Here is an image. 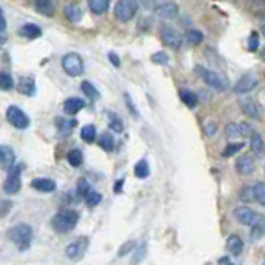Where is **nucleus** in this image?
Masks as SVG:
<instances>
[{
	"mask_svg": "<svg viewBox=\"0 0 265 265\" xmlns=\"http://www.w3.org/2000/svg\"><path fill=\"white\" fill-rule=\"evenodd\" d=\"M87 249H88V238L87 237H80L75 242L67 245V247H65V255L70 258V260H80V258L85 255Z\"/></svg>",
	"mask_w": 265,
	"mask_h": 265,
	"instance_id": "11",
	"label": "nucleus"
},
{
	"mask_svg": "<svg viewBox=\"0 0 265 265\" xmlns=\"http://www.w3.org/2000/svg\"><path fill=\"white\" fill-rule=\"evenodd\" d=\"M85 107V102L79 97H68L65 102H64V112L67 115H75V113H79L80 110H84Z\"/></svg>",
	"mask_w": 265,
	"mask_h": 265,
	"instance_id": "19",
	"label": "nucleus"
},
{
	"mask_svg": "<svg viewBox=\"0 0 265 265\" xmlns=\"http://www.w3.org/2000/svg\"><path fill=\"white\" fill-rule=\"evenodd\" d=\"M145 249H147V245H145V244H142L140 247H138V250H137L138 255H137V258H134V260H132V265H137L145 257Z\"/></svg>",
	"mask_w": 265,
	"mask_h": 265,
	"instance_id": "46",
	"label": "nucleus"
},
{
	"mask_svg": "<svg viewBox=\"0 0 265 265\" xmlns=\"http://www.w3.org/2000/svg\"><path fill=\"white\" fill-rule=\"evenodd\" d=\"M152 62H154V64H159V65H168L170 57L165 52H155L152 55Z\"/></svg>",
	"mask_w": 265,
	"mask_h": 265,
	"instance_id": "42",
	"label": "nucleus"
},
{
	"mask_svg": "<svg viewBox=\"0 0 265 265\" xmlns=\"http://www.w3.org/2000/svg\"><path fill=\"white\" fill-rule=\"evenodd\" d=\"M5 42H7V35L0 32V45H2V43H5Z\"/></svg>",
	"mask_w": 265,
	"mask_h": 265,
	"instance_id": "52",
	"label": "nucleus"
},
{
	"mask_svg": "<svg viewBox=\"0 0 265 265\" xmlns=\"http://www.w3.org/2000/svg\"><path fill=\"white\" fill-rule=\"evenodd\" d=\"M62 68L68 77H80L84 74V59L75 52L67 54L62 57Z\"/></svg>",
	"mask_w": 265,
	"mask_h": 265,
	"instance_id": "3",
	"label": "nucleus"
},
{
	"mask_svg": "<svg viewBox=\"0 0 265 265\" xmlns=\"http://www.w3.org/2000/svg\"><path fill=\"white\" fill-rule=\"evenodd\" d=\"M17 90L20 92L22 95L34 97L35 92H37V85H35L34 77H22L17 84Z\"/></svg>",
	"mask_w": 265,
	"mask_h": 265,
	"instance_id": "16",
	"label": "nucleus"
},
{
	"mask_svg": "<svg viewBox=\"0 0 265 265\" xmlns=\"http://www.w3.org/2000/svg\"><path fill=\"white\" fill-rule=\"evenodd\" d=\"M79 212L74 209H64L60 212H57L55 215L50 220V225L52 229L59 233H68L72 232L79 224Z\"/></svg>",
	"mask_w": 265,
	"mask_h": 265,
	"instance_id": "1",
	"label": "nucleus"
},
{
	"mask_svg": "<svg viewBox=\"0 0 265 265\" xmlns=\"http://www.w3.org/2000/svg\"><path fill=\"white\" fill-rule=\"evenodd\" d=\"M124 99H125V104H127V109H129V112H130V115H134V117H140V112H138V109L135 107V104L132 102L130 93L125 92V93H124Z\"/></svg>",
	"mask_w": 265,
	"mask_h": 265,
	"instance_id": "41",
	"label": "nucleus"
},
{
	"mask_svg": "<svg viewBox=\"0 0 265 265\" xmlns=\"http://www.w3.org/2000/svg\"><path fill=\"white\" fill-rule=\"evenodd\" d=\"M233 217H235L238 222L244 224V225H249V227H255L258 224H263V217L260 213H257L255 210H252L250 207H237L233 210Z\"/></svg>",
	"mask_w": 265,
	"mask_h": 265,
	"instance_id": "6",
	"label": "nucleus"
},
{
	"mask_svg": "<svg viewBox=\"0 0 265 265\" xmlns=\"http://www.w3.org/2000/svg\"><path fill=\"white\" fill-rule=\"evenodd\" d=\"M85 204H87V207H95V205H99L100 202H102V194L100 192H93V190H90L87 195H85Z\"/></svg>",
	"mask_w": 265,
	"mask_h": 265,
	"instance_id": "37",
	"label": "nucleus"
},
{
	"mask_svg": "<svg viewBox=\"0 0 265 265\" xmlns=\"http://www.w3.org/2000/svg\"><path fill=\"white\" fill-rule=\"evenodd\" d=\"M135 247H137V244L134 240H129V242H125L121 249H118V257H125V255H129L130 252H135Z\"/></svg>",
	"mask_w": 265,
	"mask_h": 265,
	"instance_id": "39",
	"label": "nucleus"
},
{
	"mask_svg": "<svg viewBox=\"0 0 265 265\" xmlns=\"http://www.w3.org/2000/svg\"><path fill=\"white\" fill-rule=\"evenodd\" d=\"M99 145H100V149L105 150V152H112V150L115 149V140H113L112 134L105 132V134L99 137Z\"/></svg>",
	"mask_w": 265,
	"mask_h": 265,
	"instance_id": "29",
	"label": "nucleus"
},
{
	"mask_svg": "<svg viewBox=\"0 0 265 265\" xmlns=\"http://www.w3.org/2000/svg\"><path fill=\"white\" fill-rule=\"evenodd\" d=\"M7 121H9V124L12 125V127H15L18 130L29 129V125H30L29 115L17 105H10L7 109Z\"/></svg>",
	"mask_w": 265,
	"mask_h": 265,
	"instance_id": "7",
	"label": "nucleus"
},
{
	"mask_svg": "<svg viewBox=\"0 0 265 265\" xmlns=\"http://www.w3.org/2000/svg\"><path fill=\"white\" fill-rule=\"evenodd\" d=\"M235 170L240 175H250L255 170V159L252 155H242L235 162Z\"/></svg>",
	"mask_w": 265,
	"mask_h": 265,
	"instance_id": "13",
	"label": "nucleus"
},
{
	"mask_svg": "<svg viewBox=\"0 0 265 265\" xmlns=\"http://www.w3.org/2000/svg\"><path fill=\"white\" fill-rule=\"evenodd\" d=\"M34 9L39 12L40 15H45V17H52L55 14V5L54 2H50V0H37V2H34Z\"/></svg>",
	"mask_w": 265,
	"mask_h": 265,
	"instance_id": "25",
	"label": "nucleus"
},
{
	"mask_svg": "<svg viewBox=\"0 0 265 265\" xmlns=\"http://www.w3.org/2000/svg\"><path fill=\"white\" fill-rule=\"evenodd\" d=\"M238 199L244 202H254V190H252V185L244 187L240 192H238Z\"/></svg>",
	"mask_w": 265,
	"mask_h": 265,
	"instance_id": "43",
	"label": "nucleus"
},
{
	"mask_svg": "<svg viewBox=\"0 0 265 265\" xmlns=\"http://www.w3.org/2000/svg\"><path fill=\"white\" fill-rule=\"evenodd\" d=\"M107 124H109V129L112 132H117V134L124 132V121L115 112H107Z\"/></svg>",
	"mask_w": 265,
	"mask_h": 265,
	"instance_id": "23",
	"label": "nucleus"
},
{
	"mask_svg": "<svg viewBox=\"0 0 265 265\" xmlns=\"http://www.w3.org/2000/svg\"><path fill=\"white\" fill-rule=\"evenodd\" d=\"M87 5L92 14H95V15H105L110 9L109 0H88Z\"/></svg>",
	"mask_w": 265,
	"mask_h": 265,
	"instance_id": "21",
	"label": "nucleus"
},
{
	"mask_svg": "<svg viewBox=\"0 0 265 265\" xmlns=\"http://www.w3.org/2000/svg\"><path fill=\"white\" fill-rule=\"evenodd\" d=\"M95 137H97V129L95 125H84L80 130V138L87 143H93L95 142Z\"/></svg>",
	"mask_w": 265,
	"mask_h": 265,
	"instance_id": "28",
	"label": "nucleus"
},
{
	"mask_svg": "<svg viewBox=\"0 0 265 265\" xmlns=\"http://www.w3.org/2000/svg\"><path fill=\"white\" fill-rule=\"evenodd\" d=\"M227 247H229L232 255L238 257L244 252V240L238 235L233 233V235H229V238H227Z\"/></svg>",
	"mask_w": 265,
	"mask_h": 265,
	"instance_id": "24",
	"label": "nucleus"
},
{
	"mask_svg": "<svg viewBox=\"0 0 265 265\" xmlns=\"http://www.w3.org/2000/svg\"><path fill=\"white\" fill-rule=\"evenodd\" d=\"M137 10H138V4L134 2V0H121V2L115 4V14L117 20L121 22H130L132 18L137 15Z\"/></svg>",
	"mask_w": 265,
	"mask_h": 265,
	"instance_id": "5",
	"label": "nucleus"
},
{
	"mask_svg": "<svg viewBox=\"0 0 265 265\" xmlns=\"http://www.w3.org/2000/svg\"><path fill=\"white\" fill-rule=\"evenodd\" d=\"M5 30H7V20H5V15L4 12L0 10V32L5 34Z\"/></svg>",
	"mask_w": 265,
	"mask_h": 265,
	"instance_id": "50",
	"label": "nucleus"
},
{
	"mask_svg": "<svg viewBox=\"0 0 265 265\" xmlns=\"http://www.w3.org/2000/svg\"><path fill=\"white\" fill-rule=\"evenodd\" d=\"M32 237H34V230L29 224H17L7 230V238L10 242H14L22 252L30 247Z\"/></svg>",
	"mask_w": 265,
	"mask_h": 265,
	"instance_id": "2",
	"label": "nucleus"
},
{
	"mask_svg": "<svg viewBox=\"0 0 265 265\" xmlns=\"http://www.w3.org/2000/svg\"><path fill=\"white\" fill-rule=\"evenodd\" d=\"M75 125H77V122H75L74 118H64V117L55 118V127L62 135H70V132Z\"/></svg>",
	"mask_w": 265,
	"mask_h": 265,
	"instance_id": "22",
	"label": "nucleus"
},
{
	"mask_svg": "<svg viewBox=\"0 0 265 265\" xmlns=\"http://www.w3.org/2000/svg\"><path fill=\"white\" fill-rule=\"evenodd\" d=\"M160 37H162V40H163V43H165L167 47L175 49V50L180 49L182 42H184V37H182V34L175 27H172V25H163Z\"/></svg>",
	"mask_w": 265,
	"mask_h": 265,
	"instance_id": "9",
	"label": "nucleus"
},
{
	"mask_svg": "<svg viewBox=\"0 0 265 265\" xmlns=\"http://www.w3.org/2000/svg\"><path fill=\"white\" fill-rule=\"evenodd\" d=\"M185 40H187L188 45L195 47V45H199V43H202V40H204V34H202L200 30L192 29V30H188V32H187Z\"/></svg>",
	"mask_w": 265,
	"mask_h": 265,
	"instance_id": "34",
	"label": "nucleus"
},
{
	"mask_svg": "<svg viewBox=\"0 0 265 265\" xmlns=\"http://www.w3.org/2000/svg\"><path fill=\"white\" fill-rule=\"evenodd\" d=\"M179 95H180L182 102H184V105H187L188 109H195V107L199 105V97H197V93L192 92V90L182 88V90L179 92Z\"/></svg>",
	"mask_w": 265,
	"mask_h": 265,
	"instance_id": "26",
	"label": "nucleus"
},
{
	"mask_svg": "<svg viewBox=\"0 0 265 265\" xmlns=\"http://www.w3.org/2000/svg\"><path fill=\"white\" fill-rule=\"evenodd\" d=\"M262 233H263V224H258L255 227H252V233H250L252 240H260Z\"/></svg>",
	"mask_w": 265,
	"mask_h": 265,
	"instance_id": "45",
	"label": "nucleus"
},
{
	"mask_svg": "<svg viewBox=\"0 0 265 265\" xmlns=\"http://www.w3.org/2000/svg\"><path fill=\"white\" fill-rule=\"evenodd\" d=\"M250 147H252V152L255 155H258V157L263 155V138L258 132H254V134L250 135Z\"/></svg>",
	"mask_w": 265,
	"mask_h": 265,
	"instance_id": "27",
	"label": "nucleus"
},
{
	"mask_svg": "<svg viewBox=\"0 0 265 265\" xmlns=\"http://www.w3.org/2000/svg\"><path fill=\"white\" fill-rule=\"evenodd\" d=\"M18 35L27 40H35L42 35V29L37 23H25L20 27V30H18Z\"/></svg>",
	"mask_w": 265,
	"mask_h": 265,
	"instance_id": "18",
	"label": "nucleus"
},
{
	"mask_svg": "<svg viewBox=\"0 0 265 265\" xmlns=\"http://www.w3.org/2000/svg\"><path fill=\"white\" fill-rule=\"evenodd\" d=\"M90 182H88L87 179H79L77 182V195L80 199H85V195L90 192Z\"/></svg>",
	"mask_w": 265,
	"mask_h": 265,
	"instance_id": "38",
	"label": "nucleus"
},
{
	"mask_svg": "<svg viewBox=\"0 0 265 265\" xmlns=\"http://www.w3.org/2000/svg\"><path fill=\"white\" fill-rule=\"evenodd\" d=\"M225 135L229 138H238L240 137V127H238V124H229L225 127Z\"/></svg>",
	"mask_w": 265,
	"mask_h": 265,
	"instance_id": "40",
	"label": "nucleus"
},
{
	"mask_svg": "<svg viewBox=\"0 0 265 265\" xmlns=\"http://www.w3.org/2000/svg\"><path fill=\"white\" fill-rule=\"evenodd\" d=\"M205 130H207V135L212 137L213 134H217V125L213 124V122H209L205 125Z\"/></svg>",
	"mask_w": 265,
	"mask_h": 265,
	"instance_id": "49",
	"label": "nucleus"
},
{
	"mask_svg": "<svg viewBox=\"0 0 265 265\" xmlns=\"http://www.w3.org/2000/svg\"><path fill=\"white\" fill-rule=\"evenodd\" d=\"M197 74L204 79L207 85L215 88V90H227L229 88V80L222 74H219L215 70H207L204 67H197Z\"/></svg>",
	"mask_w": 265,
	"mask_h": 265,
	"instance_id": "4",
	"label": "nucleus"
},
{
	"mask_svg": "<svg viewBox=\"0 0 265 265\" xmlns=\"http://www.w3.org/2000/svg\"><path fill=\"white\" fill-rule=\"evenodd\" d=\"M67 162L70 163L72 167H80L82 162H84V154H82L80 149H74L67 154Z\"/></svg>",
	"mask_w": 265,
	"mask_h": 265,
	"instance_id": "32",
	"label": "nucleus"
},
{
	"mask_svg": "<svg viewBox=\"0 0 265 265\" xmlns=\"http://www.w3.org/2000/svg\"><path fill=\"white\" fill-rule=\"evenodd\" d=\"M240 107L244 113L249 118H254V121H260V110H258V105L255 100L252 99H242L240 100Z\"/></svg>",
	"mask_w": 265,
	"mask_h": 265,
	"instance_id": "17",
	"label": "nucleus"
},
{
	"mask_svg": "<svg viewBox=\"0 0 265 265\" xmlns=\"http://www.w3.org/2000/svg\"><path fill=\"white\" fill-rule=\"evenodd\" d=\"M15 165V152L9 145H0V170H10Z\"/></svg>",
	"mask_w": 265,
	"mask_h": 265,
	"instance_id": "14",
	"label": "nucleus"
},
{
	"mask_svg": "<svg viewBox=\"0 0 265 265\" xmlns=\"http://www.w3.org/2000/svg\"><path fill=\"white\" fill-rule=\"evenodd\" d=\"M80 88H82V92H84L88 99H92V100H99V99H100V93H99V90H97V87L93 85V84H90L88 80L82 82Z\"/></svg>",
	"mask_w": 265,
	"mask_h": 265,
	"instance_id": "31",
	"label": "nucleus"
},
{
	"mask_svg": "<svg viewBox=\"0 0 265 265\" xmlns=\"http://www.w3.org/2000/svg\"><path fill=\"white\" fill-rule=\"evenodd\" d=\"M134 174L137 179H147L149 174H150V167H149V162L142 159V160H138L135 165H134Z\"/></svg>",
	"mask_w": 265,
	"mask_h": 265,
	"instance_id": "30",
	"label": "nucleus"
},
{
	"mask_svg": "<svg viewBox=\"0 0 265 265\" xmlns=\"http://www.w3.org/2000/svg\"><path fill=\"white\" fill-rule=\"evenodd\" d=\"M64 15L68 22L72 23H79L82 20V17H84V14H82V9L79 7L77 4H68L67 7L64 9Z\"/></svg>",
	"mask_w": 265,
	"mask_h": 265,
	"instance_id": "20",
	"label": "nucleus"
},
{
	"mask_svg": "<svg viewBox=\"0 0 265 265\" xmlns=\"http://www.w3.org/2000/svg\"><path fill=\"white\" fill-rule=\"evenodd\" d=\"M252 190H254V202H258L260 205H263L265 204V185H263V182L252 184Z\"/></svg>",
	"mask_w": 265,
	"mask_h": 265,
	"instance_id": "33",
	"label": "nucleus"
},
{
	"mask_svg": "<svg viewBox=\"0 0 265 265\" xmlns=\"http://www.w3.org/2000/svg\"><path fill=\"white\" fill-rule=\"evenodd\" d=\"M258 43H260V39H258V34H257V32H252L250 37H249V52H257Z\"/></svg>",
	"mask_w": 265,
	"mask_h": 265,
	"instance_id": "44",
	"label": "nucleus"
},
{
	"mask_svg": "<svg viewBox=\"0 0 265 265\" xmlns=\"http://www.w3.org/2000/svg\"><path fill=\"white\" fill-rule=\"evenodd\" d=\"M122 185H124V180H117V184H115V187H113V192H115V194H118V192H121V188H122Z\"/></svg>",
	"mask_w": 265,
	"mask_h": 265,
	"instance_id": "51",
	"label": "nucleus"
},
{
	"mask_svg": "<svg viewBox=\"0 0 265 265\" xmlns=\"http://www.w3.org/2000/svg\"><path fill=\"white\" fill-rule=\"evenodd\" d=\"M14 87H15V82L9 72L0 74V90H12Z\"/></svg>",
	"mask_w": 265,
	"mask_h": 265,
	"instance_id": "36",
	"label": "nucleus"
},
{
	"mask_svg": "<svg viewBox=\"0 0 265 265\" xmlns=\"http://www.w3.org/2000/svg\"><path fill=\"white\" fill-rule=\"evenodd\" d=\"M245 147V143L244 142H235V143H229L227 147L222 150V157L224 159H227V157H232V155H235L238 154L240 150Z\"/></svg>",
	"mask_w": 265,
	"mask_h": 265,
	"instance_id": "35",
	"label": "nucleus"
},
{
	"mask_svg": "<svg viewBox=\"0 0 265 265\" xmlns=\"http://www.w3.org/2000/svg\"><path fill=\"white\" fill-rule=\"evenodd\" d=\"M154 7H155V14L162 18H167V20L175 18L177 14H179V5L175 2H155Z\"/></svg>",
	"mask_w": 265,
	"mask_h": 265,
	"instance_id": "12",
	"label": "nucleus"
},
{
	"mask_svg": "<svg viewBox=\"0 0 265 265\" xmlns=\"http://www.w3.org/2000/svg\"><path fill=\"white\" fill-rule=\"evenodd\" d=\"M30 187L34 188L37 192H42V194H50L54 192L57 188V184L52 179H45V177H37L32 182H30Z\"/></svg>",
	"mask_w": 265,
	"mask_h": 265,
	"instance_id": "15",
	"label": "nucleus"
},
{
	"mask_svg": "<svg viewBox=\"0 0 265 265\" xmlns=\"http://www.w3.org/2000/svg\"><path fill=\"white\" fill-rule=\"evenodd\" d=\"M258 85V79L255 74H245L242 75L235 85H233V92L237 95H245V93H250L252 90H255Z\"/></svg>",
	"mask_w": 265,
	"mask_h": 265,
	"instance_id": "10",
	"label": "nucleus"
},
{
	"mask_svg": "<svg viewBox=\"0 0 265 265\" xmlns=\"http://www.w3.org/2000/svg\"><path fill=\"white\" fill-rule=\"evenodd\" d=\"M238 127H240V135H245V137H250L255 132L249 124H242V125H238Z\"/></svg>",
	"mask_w": 265,
	"mask_h": 265,
	"instance_id": "47",
	"label": "nucleus"
},
{
	"mask_svg": "<svg viewBox=\"0 0 265 265\" xmlns=\"http://www.w3.org/2000/svg\"><path fill=\"white\" fill-rule=\"evenodd\" d=\"M20 187H22V165H15L9 170L7 179L4 182V192L14 195L20 190Z\"/></svg>",
	"mask_w": 265,
	"mask_h": 265,
	"instance_id": "8",
	"label": "nucleus"
},
{
	"mask_svg": "<svg viewBox=\"0 0 265 265\" xmlns=\"http://www.w3.org/2000/svg\"><path fill=\"white\" fill-rule=\"evenodd\" d=\"M109 60L112 62V65L115 68L121 67V59H118V55L115 52H109Z\"/></svg>",
	"mask_w": 265,
	"mask_h": 265,
	"instance_id": "48",
	"label": "nucleus"
}]
</instances>
